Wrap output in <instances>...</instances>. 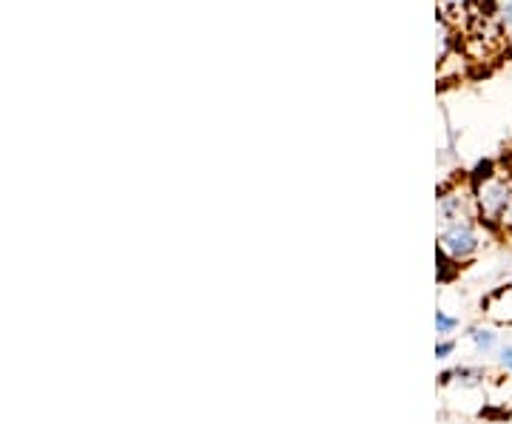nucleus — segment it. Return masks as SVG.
Listing matches in <instances>:
<instances>
[{
	"label": "nucleus",
	"mask_w": 512,
	"mask_h": 424,
	"mask_svg": "<svg viewBox=\"0 0 512 424\" xmlns=\"http://www.w3.org/2000/svg\"><path fill=\"white\" fill-rule=\"evenodd\" d=\"M458 328H461L458 316L447 314V311H436V333H439V339H450Z\"/></svg>",
	"instance_id": "nucleus-7"
},
{
	"label": "nucleus",
	"mask_w": 512,
	"mask_h": 424,
	"mask_svg": "<svg viewBox=\"0 0 512 424\" xmlns=\"http://www.w3.org/2000/svg\"><path fill=\"white\" fill-rule=\"evenodd\" d=\"M456 348L458 342L453 336H450V339H439V342H436V359H450V356L456 353Z\"/></svg>",
	"instance_id": "nucleus-9"
},
{
	"label": "nucleus",
	"mask_w": 512,
	"mask_h": 424,
	"mask_svg": "<svg viewBox=\"0 0 512 424\" xmlns=\"http://www.w3.org/2000/svg\"><path fill=\"white\" fill-rule=\"evenodd\" d=\"M478 220L476 197H473V185H453V188H441L439 194V222L453 225V222Z\"/></svg>",
	"instance_id": "nucleus-3"
},
{
	"label": "nucleus",
	"mask_w": 512,
	"mask_h": 424,
	"mask_svg": "<svg viewBox=\"0 0 512 424\" xmlns=\"http://www.w3.org/2000/svg\"><path fill=\"white\" fill-rule=\"evenodd\" d=\"M473 197H476L478 220L495 231L507 217V211H512V174L490 171V174L478 177L473 183Z\"/></svg>",
	"instance_id": "nucleus-2"
},
{
	"label": "nucleus",
	"mask_w": 512,
	"mask_h": 424,
	"mask_svg": "<svg viewBox=\"0 0 512 424\" xmlns=\"http://www.w3.org/2000/svg\"><path fill=\"white\" fill-rule=\"evenodd\" d=\"M487 379H490V373H487V368H481V365H458V368H450L441 373L439 385L441 388L456 385L461 390H478L487 385Z\"/></svg>",
	"instance_id": "nucleus-4"
},
{
	"label": "nucleus",
	"mask_w": 512,
	"mask_h": 424,
	"mask_svg": "<svg viewBox=\"0 0 512 424\" xmlns=\"http://www.w3.org/2000/svg\"><path fill=\"white\" fill-rule=\"evenodd\" d=\"M498 365H501V370H507L512 376V345H504V348L498 351Z\"/></svg>",
	"instance_id": "nucleus-10"
},
{
	"label": "nucleus",
	"mask_w": 512,
	"mask_h": 424,
	"mask_svg": "<svg viewBox=\"0 0 512 424\" xmlns=\"http://www.w3.org/2000/svg\"><path fill=\"white\" fill-rule=\"evenodd\" d=\"M467 342H470V348L478 353V356H493L498 353L504 345H501V333L493 325H487V322H481V325H470L467 328Z\"/></svg>",
	"instance_id": "nucleus-6"
},
{
	"label": "nucleus",
	"mask_w": 512,
	"mask_h": 424,
	"mask_svg": "<svg viewBox=\"0 0 512 424\" xmlns=\"http://www.w3.org/2000/svg\"><path fill=\"white\" fill-rule=\"evenodd\" d=\"M495 18H498V26H501V35L512 43V0H498Z\"/></svg>",
	"instance_id": "nucleus-8"
},
{
	"label": "nucleus",
	"mask_w": 512,
	"mask_h": 424,
	"mask_svg": "<svg viewBox=\"0 0 512 424\" xmlns=\"http://www.w3.org/2000/svg\"><path fill=\"white\" fill-rule=\"evenodd\" d=\"M493 240V228L481 220H464L444 225L439 231V262H447L453 268H464L467 262L481 257Z\"/></svg>",
	"instance_id": "nucleus-1"
},
{
	"label": "nucleus",
	"mask_w": 512,
	"mask_h": 424,
	"mask_svg": "<svg viewBox=\"0 0 512 424\" xmlns=\"http://www.w3.org/2000/svg\"><path fill=\"white\" fill-rule=\"evenodd\" d=\"M484 316L495 325H512V285H501L484 299Z\"/></svg>",
	"instance_id": "nucleus-5"
},
{
	"label": "nucleus",
	"mask_w": 512,
	"mask_h": 424,
	"mask_svg": "<svg viewBox=\"0 0 512 424\" xmlns=\"http://www.w3.org/2000/svg\"><path fill=\"white\" fill-rule=\"evenodd\" d=\"M510 285H512V277H510Z\"/></svg>",
	"instance_id": "nucleus-11"
}]
</instances>
